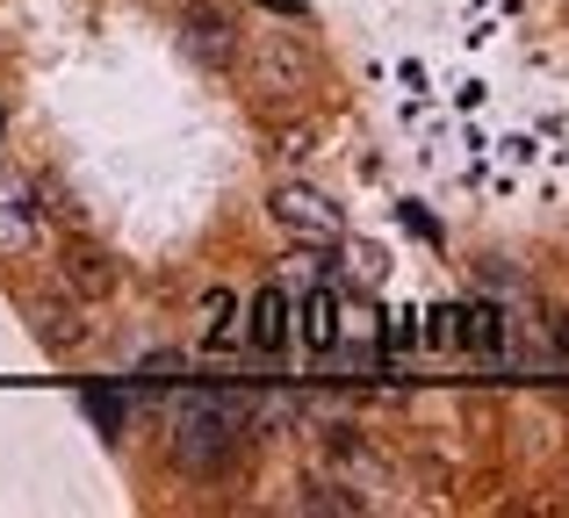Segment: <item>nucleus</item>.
Listing matches in <instances>:
<instances>
[{
	"label": "nucleus",
	"instance_id": "f257e3e1",
	"mask_svg": "<svg viewBox=\"0 0 569 518\" xmlns=\"http://www.w3.org/2000/svg\"><path fill=\"white\" fill-rule=\"evenodd\" d=\"M181 461L194 468V476H217L223 461H231V447H238V404L231 396H209V389H194L188 404H181Z\"/></svg>",
	"mask_w": 569,
	"mask_h": 518
},
{
	"label": "nucleus",
	"instance_id": "7ed1b4c3",
	"mask_svg": "<svg viewBox=\"0 0 569 518\" xmlns=\"http://www.w3.org/2000/svg\"><path fill=\"white\" fill-rule=\"evenodd\" d=\"M29 231H37V216H29V195L0 173V253H22Z\"/></svg>",
	"mask_w": 569,
	"mask_h": 518
},
{
	"label": "nucleus",
	"instance_id": "6e6552de",
	"mask_svg": "<svg viewBox=\"0 0 569 518\" xmlns=\"http://www.w3.org/2000/svg\"><path fill=\"white\" fill-rule=\"evenodd\" d=\"M87 410H94V418L109 425V433L123 425V396H109V389H87Z\"/></svg>",
	"mask_w": 569,
	"mask_h": 518
},
{
	"label": "nucleus",
	"instance_id": "423d86ee",
	"mask_svg": "<svg viewBox=\"0 0 569 518\" xmlns=\"http://www.w3.org/2000/svg\"><path fill=\"white\" fill-rule=\"evenodd\" d=\"M303 338H310L318 353L339 346V295H332V288H318V295L303 303Z\"/></svg>",
	"mask_w": 569,
	"mask_h": 518
},
{
	"label": "nucleus",
	"instance_id": "0eeeda50",
	"mask_svg": "<svg viewBox=\"0 0 569 518\" xmlns=\"http://www.w3.org/2000/svg\"><path fill=\"white\" fill-rule=\"evenodd\" d=\"M188 43H194V58L223 65V58H231V37H223V14H217V8H194V14H188Z\"/></svg>",
	"mask_w": 569,
	"mask_h": 518
},
{
	"label": "nucleus",
	"instance_id": "20e7f679",
	"mask_svg": "<svg viewBox=\"0 0 569 518\" xmlns=\"http://www.w3.org/2000/svg\"><path fill=\"white\" fill-rule=\"evenodd\" d=\"M281 338H289V295H281V288H260V295H252V346L274 353Z\"/></svg>",
	"mask_w": 569,
	"mask_h": 518
},
{
	"label": "nucleus",
	"instance_id": "39448f33",
	"mask_svg": "<svg viewBox=\"0 0 569 518\" xmlns=\"http://www.w3.org/2000/svg\"><path fill=\"white\" fill-rule=\"evenodd\" d=\"M455 338L469 353H498L505 346V324H498V309L490 303H469V309H455Z\"/></svg>",
	"mask_w": 569,
	"mask_h": 518
},
{
	"label": "nucleus",
	"instance_id": "f03ea898",
	"mask_svg": "<svg viewBox=\"0 0 569 518\" xmlns=\"http://www.w3.org/2000/svg\"><path fill=\"white\" fill-rule=\"evenodd\" d=\"M267 210H274V224L281 231H289V238H339V210H332V202H325L318 195V187H274V202H267Z\"/></svg>",
	"mask_w": 569,
	"mask_h": 518
}]
</instances>
